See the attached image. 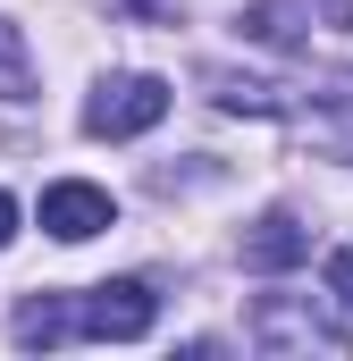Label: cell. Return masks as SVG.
Segmentation results:
<instances>
[{"label": "cell", "mask_w": 353, "mask_h": 361, "mask_svg": "<svg viewBox=\"0 0 353 361\" xmlns=\"http://www.w3.org/2000/svg\"><path fill=\"white\" fill-rule=\"evenodd\" d=\"M253 345L261 353H345V319L328 302H311V294H261Z\"/></svg>", "instance_id": "cell-1"}, {"label": "cell", "mask_w": 353, "mask_h": 361, "mask_svg": "<svg viewBox=\"0 0 353 361\" xmlns=\"http://www.w3.org/2000/svg\"><path fill=\"white\" fill-rule=\"evenodd\" d=\"M169 118V85L160 76H101L85 101V135H101V143H126V135H152Z\"/></svg>", "instance_id": "cell-2"}, {"label": "cell", "mask_w": 353, "mask_h": 361, "mask_svg": "<svg viewBox=\"0 0 353 361\" xmlns=\"http://www.w3.org/2000/svg\"><path fill=\"white\" fill-rule=\"evenodd\" d=\"M76 319H85V336H101V345H135V336H152L160 294L143 277H109V286H85L76 294Z\"/></svg>", "instance_id": "cell-3"}, {"label": "cell", "mask_w": 353, "mask_h": 361, "mask_svg": "<svg viewBox=\"0 0 353 361\" xmlns=\"http://www.w3.org/2000/svg\"><path fill=\"white\" fill-rule=\"evenodd\" d=\"M42 227H51L59 244H85L101 227H118V202H109L101 185H85V177H59V185H42Z\"/></svg>", "instance_id": "cell-4"}, {"label": "cell", "mask_w": 353, "mask_h": 361, "mask_svg": "<svg viewBox=\"0 0 353 361\" xmlns=\"http://www.w3.org/2000/svg\"><path fill=\"white\" fill-rule=\"evenodd\" d=\"M294 261H311V227H303V219H294V210H269L261 227H253V235H244V269H294Z\"/></svg>", "instance_id": "cell-5"}, {"label": "cell", "mask_w": 353, "mask_h": 361, "mask_svg": "<svg viewBox=\"0 0 353 361\" xmlns=\"http://www.w3.org/2000/svg\"><path fill=\"white\" fill-rule=\"evenodd\" d=\"M17 345H68V336H85V319H76V294H34V302H17Z\"/></svg>", "instance_id": "cell-6"}, {"label": "cell", "mask_w": 353, "mask_h": 361, "mask_svg": "<svg viewBox=\"0 0 353 361\" xmlns=\"http://www.w3.org/2000/svg\"><path fill=\"white\" fill-rule=\"evenodd\" d=\"M210 101L236 109V118H277V109H286V85H269V76H236V68H210Z\"/></svg>", "instance_id": "cell-7"}, {"label": "cell", "mask_w": 353, "mask_h": 361, "mask_svg": "<svg viewBox=\"0 0 353 361\" xmlns=\"http://www.w3.org/2000/svg\"><path fill=\"white\" fill-rule=\"evenodd\" d=\"M0 101H34V51L8 17H0Z\"/></svg>", "instance_id": "cell-8"}, {"label": "cell", "mask_w": 353, "mask_h": 361, "mask_svg": "<svg viewBox=\"0 0 353 361\" xmlns=\"http://www.w3.org/2000/svg\"><path fill=\"white\" fill-rule=\"evenodd\" d=\"M328 294L353 302V244H345V252H328Z\"/></svg>", "instance_id": "cell-9"}, {"label": "cell", "mask_w": 353, "mask_h": 361, "mask_svg": "<svg viewBox=\"0 0 353 361\" xmlns=\"http://www.w3.org/2000/svg\"><path fill=\"white\" fill-rule=\"evenodd\" d=\"M8 235H17V202L0 193V244H8Z\"/></svg>", "instance_id": "cell-10"}]
</instances>
